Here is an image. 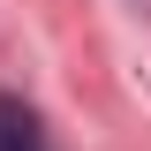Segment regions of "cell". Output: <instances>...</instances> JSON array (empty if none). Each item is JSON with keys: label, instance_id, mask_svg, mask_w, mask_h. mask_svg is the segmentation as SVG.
<instances>
[{"label": "cell", "instance_id": "obj_1", "mask_svg": "<svg viewBox=\"0 0 151 151\" xmlns=\"http://www.w3.org/2000/svg\"><path fill=\"white\" fill-rule=\"evenodd\" d=\"M0 151H45V129L23 98H0Z\"/></svg>", "mask_w": 151, "mask_h": 151}]
</instances>
